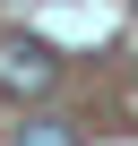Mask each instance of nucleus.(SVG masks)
<instances>
[{"mask_svg": "<svg viewBox=\"0 0 138 146\" xmlns=\"http://www.w3.org/2000/svg\"><path fill=\"white\" fill-rule=\"evenodd\" d=\"M129 9H138V0H129Z\"/></svg>", "mask_w": 138, "mask_h": 146, "instance_id": "nucleus-3", "label": "nucleus"}, {"mask_svg": "<svg viewBox=\"0 0 138 146\" xmlns=\"http://www.w3.org/2000/svg\"><path fill=\"white\" fill-rule=\"evenodd\" d=\"M52 86H60V52L43 35L9 26V35H0V95H9V103H43Z\"/></svg>", "mask_w": 138, "mask_h": 146, "instance_id": "nucleus-1", "label": "nucleus"}, {"mask_svg": "<svg viewBox=\"0 0 138 146\" xmlns=\"http://www.w3.org/2000/svg\"><path fill=\"white\" fill-rule=\"evenodd\" d=\"M9 146H86V137H78V120L35 112V120H17V137H9Z\"/></svg>", "mask_w": 138, "mask_h": 146, "instance_id": "nucleus-2", "label": "nucleus"}]
</instances>
